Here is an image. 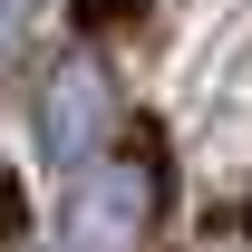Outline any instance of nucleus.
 <instances>
[{
  "label": "nucleus",
  "mask_w": 252,
  "mask_h": 252,
  "mask_svg": "<svg viewBox=\"0 0 252 252\" xmlns=\"http://www.w3.org/2000/svg\"><path fill=\"white\" fill-rule=\"evenodd\" d=\"M30 136L49 175H88L97 156H117V68L97 49H68L30 97Z\"/></svg>",
  "instance_id": "obj_1"
},
{
  "label": "nucleus",
  "mask_w": 252,
  "mask_h": 252,
  "mask_svg": "<svg viewBox=\"0 0 252 252\" xmlns=\"http://www.w3.org/2000/svg\"><path fill=\"white\" fill-rule=\"evenodd\" d=\"M88 10V30H126V20H146V0H78Z\"/></svg>",
  "instance_id": "obj_3"
},
{
  "label": "nucleus",
  "mask_w": 252,
  "mask_h": 252,
  "mask_svg": "<svg viewBox=\"0 0 252 252\" xmlns=\"http://www.w3.org/2000/svg\"><path fill=\"white\" fill-rule=\"evenodd\" d=\"M68 233L78 252H136L156 233V156H97L68 194Z\"/></svg>",
  "instance_id": "obj_2"
},
{
  "label": "nucleus",
  "mask_w": 252,
  "mask_h": 252,
  "mask_svg": "<svg viewBox=\"0 0 252 252\" xmlns=\"http://www.w3.org/2000/svg\"><path fill=\"white\" fill-rule=\"evenodd\" d=\"M0 243H20V185L0 175Z\"/></svg>",
  "instance_id": "obj_5"
},
{
  "label": "nucleus",
  "mask_w": 252,
  "mask_h": 252,
  "mask_svg": "<svg viewBox=\"0 0 252 252\" xmlns=\"http://www.w3.org/2000/svg\"><path fill=\"white\" fill-rule=\"evenodd\" d=\"M30 20H39V0H0V59H10V39L30 30Z\"/></svg>",
  "instance_id": "obj_4"
}]
</instances>
